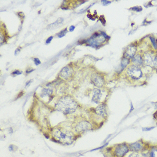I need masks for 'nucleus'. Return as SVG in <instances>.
I'll use <instances>...</instances> for the list:
<instances>
[{
	"mask_svg": "<svg viewBox=\"0 0 157 157\" xmlns=\"http://www.w3.org/2000/svg\"><path fill=\"white\" fill-rule=\"evenodd\" d=\"M56 108L62 113L68 115L74 113L78 108V103L69 96L61 97L55 106Z\"/></svg>",
	"mask_w": 157,
	"mask_h": 157,
	"instance_id": "1",
	"label": "nucleus"
},
{
	"mask_svg": "<svg viewBox=\"0 0 157 157\" xmlns=\"http://www.w3.org/2000/svg\"><path fill=\"white\" fill-rule=\"evenodd\" d=\"M51 135L57 142L65 145H70L75 140V135L72 131L63 127H56Z\"/></svg>",
	"mask_w": 157,
	"mask_h": 157,
	"instance_id": "2",
	"label": "nucleus"
},
{
	"mask_svg": "<svg viewBox=\"0 0 157 157\" xmlns=\"http://www.w3.org/2000/svg\"><path fill=\"white\" fill-rule=\"evenodd\" d=\"M130 151L129 144L121 143L112 147L111 153L114 157H125Z\"/></svg>",
	"mask_w": 157,
	"mask_h": 157,
	"instance_id": "3",
	"label": "nucleus"
},
{
	"mask_svg": "<svg viewBox=\"0 0 157 157\" xmlns=\"http://www.w3.org/2000/svg\"><path fill=\"white\" fill-rule=\"evenodd\" d=\"M129 147L130 151L142 153L147 151L150 148L151 146L148 143L145 142L142 139H140L135 142L129 144Z\"/></svg>",
	"mask_w": 157,
	"mask_h": 157,
	"instance_id": "4",
	"label": "nucleus"
},
{
	"mask_svg": "<svg viewBox=\"0 0 157 157\" xmlns=\"http://www.w3.org/2000/svg\"><path fill=\"white\" fill-rule=\"evenodd\" d=\"M105 39L106 35L105 33H96L87 40V43L93 46H98L104 42Z\"/></svg>",
	"mask_w": 157,
	"mask_h": 157,
	"instance_id": "5",
	"label": "nucleus"
},
{
	"mask_svg": "<svg viewBox=\"0 0 157 157\" xmlns=\"http://www.w3.org/2000/svg\"><path fill=\"white\" fill-rule=\"evenodd\" d=\"M93 129L92 124L87 121H81L78 122L74 126V130L77 133L81 134L91 130Z\"/></svg>",
	"mask_w": 157,
	"mask_h": 157,
	"instance_id": "6",
	"label": "nucleus"
},
{
	"mask_svg": "<svg viewBox=\"0 0 157 157\" xmlns=\"http://www.w3.org/2000/svg\"><path fill=\"white\" fill-rule=\"evenodd\" d=\"M127 74L133 80H139L142 76V72L139 66L133 65L127 69Z\"/></svg>",
	"mask_w": 157,
	"mask_h": 157,
	"instance_id": "7",
	"label": "nucleus"
},
{
	"mask_svg": "<svg viewBox=\"0 0 157 157\" xmlns=\"http://www.w3.org/2000/svg\"><path fill=\"white\" fill-rule=\"evenodd\" d=\"M91 81L93 84L98 87H102L105 82L103 78L101 75L97 73H95L92 75Z\"/></svg>",
	"mask_w": 157,
	"mask_h": 157,
	"instance_id": "8",
	"label": "nucleus"
},
{
	"mask_svg": "<svg viewBox=\"0 0 157 157\" xmlns=\"http://www.w3.org/2000/svg\"><path fill=\"white\" fill-rule=\"evenodd\" d=\"M73 69L69 66L64 67L60 73V76L64 80H68L72 75Z\"/></svg>",
	"mask_w": 157,
	"mask_h": 157,
	"instance_id": "9",
	"label": "nucleus"
},
{
	"mask_svg": "<svg viewBox=\"0 0 157 157\" xmlns=\"http://www.w3.org/2000/svg\"><path fill=\"white\" fill-rule=\"evenodd\" d=\"M94 112L96 113V114L102 117H106L108 115L106 105L105 103L99 105L94 109Z\"/></svg>",
	"mask_w": 157,
	"mask_h": 157,
	"instance_id": "10",
	"label": "nucleus"
},
{
	"mask_svg": "<svg viewBox=\"0 0 157 157\" xmlns=\"http://www.w3.org/2000/svg\"><path fill=\"white\" fill-rule=\"evenodd\" d=\"M102 97V93L100 89H95L93 90V96L92 97V101L95 103H99L101 102Z\"/></svg>",
	"mask_w": 157,
	"mask_h": 157,
	"instance_id": "11",
	"label": "nucleus"
},
{
	"mask_svg": "<svg viewBox=\"0 0 157 157\" xmlns=\"http://www.w3.org/2000/svg\"><path fill=\"white\" fill-rule=\"evenodd\" d=\"M136 51H137L136 47L134 46H133V45H130L125 50V57L127 58H133L135 54Z\"/></svg>",
	"mask_w": 157,
	"mask_h": 157,
	"instance_id": "12",
	"label": "nucleus"
},
{
	"mask_svg": "<svg viewBox=\"0 0 157 157\" xmlns=\"http://www.w3.org/2000/svg\"><path fill=\"white\" fill-rule=\"evenodd\" d=\"M144 62L145 64L147 65V66H154V57H153L152 55L149 53L145 54L144 55Z\"/></svg>",
	"mask_w": 157,
	"mask_h": 157,
	"instance_id": "13",
	"label": "nucleus"
},
{
	"mask_svg": "<svg viewBox=\"0 0 157 157\" xmlns=\"http://www.w3.org/2000/svg\"><path fill=\"white\" fill-rule=\"evenodd\" d=\"M63 20H64L63 18H59L56 21H55L53 24L49 25L47 27V29H48L49 30H54V29L58 27L63 23Z\"/></svg>",
	"mask_w": 157,
	"mask_h": 157,
	"instance_id": "14",
	"label": "nucleus"
},
{
	"mask_svg": "<svg viewBox=\"0 0 157 157\" xmlns=\"http://www.w3.org/2000/svg\"><path fill=\"white\" fill-rule=\"evenodd\" d=\"M132 61L134 63V65H137V66H139L143 63L144 60L139 54H137L133 57Z\"/></svg>",
	"mask_w": 157,
	"mask_h": 157,
	"instance_id": "15",
	"label": "nucleus"
},
{
	"mask_svg": "<svg viewBox=\"0 0 157 157\" xmlns=\"http://www.w3.org/2000/svg\"><path fill=\"white\" fill-rule=\"evenodd\" d=\"M53 94V90L49 88H44L42 90L40 96L42 98L45 97H50Z\"/></svg>",
	"mask_w": 157,
	"mask_h": 157,
	"instance_id": "16",
	"label": "nucleus"
},
{
	"mask_svg": "<svg viewBox=\"0 0 157 157\" xmlns=\"http://www.w3.org/2000/svg\"><path fill=\"white\" fill-rule=\"evenodd\" d=\"M148 151L150 157H157V145L151 146Z\"/></svg>",
	"mask_w": 157,
	"mask_h": 157,
	"instance_id": "17",
	"label": "nucleus"
},
{
	"mask_svg": "<svg viewBox=\"0 0 157 157\" xmlns=\"http://www.w3.org/2000/svg\"><path fill=\"white\" fill-rule=\"evenodd\" d=\"M129 58H126V57H124L122 60V62H121V66L122 68V69L125 68L129 63Z\"/></svg>",
	"mask_w": 157,
	"mask_h": 157,
	"instance_id": "18",
	"label": "nucleus"
},
{
	"mask_svg": "<svg viewBox=\"0 0 157 157\" xmlns=\"http://www.w3.org/2000/svg\"><path fill=\"white\" fill-rule=\"evenodd\" d=\"M127 157H143L141 153H135V152H132L130 153Z\"/></svg>",
	"mask_w": 157,
	"mask_h": 157,
	"instance_id": "19",
	"label": "nucleus"
},
{
	"mask_svg": "<svg viewBox=\"0 0 157 157\" xmlns=\"http://www.w3.org/2000/svg\"><path fill=\"white\" fill-rule=\"evenodd\" d=\"M66 33H67V29L65 28V29H64L63 30H62L60 33H59L58 34V37L59 38H61V37H62L65 36L66 35Z\"/></svg>",
	"mask_w": 157,
	"mask_h": 157,
	"instance_id": "20",
	"label": "nucleus"
},
{
	"mask_svg": "<svg viewBox=\"0 0 157 157\" xmlns=\"http://www.w3.org/2000/svg\"><path fill=\"white\" fill-rule=\"evenodd\" d=\"M34 62L35 65H37V66H38V65L41 64V63L40 60H39L38 58H35L34 59Z\"/></svg>",
	"mask_w": 157,
	"mask_h": 157,
	"instance_id": "21",
	"label": "nucleus"
},
{
	"mask_svg": "<svg viewBox=\"0 0 157 157\" xmlns=\"http://www.w3.org/2000/svg\"><path fill=\"white\" fill-rule=\"evenodd\" d=\"M150 39H151V41H152V42H153V46H154V48H155L157 49V44H156V39H155L154 38H152V37H151V38H150Z\"/></svg>",
	"mask_w": 157,
	"mask_h": 157,
	"instance_id": "22",
	"label": "nucleus"
},
{
	"mask_svg": "<svg viewBox=\"0 0 157 157\" xmlns=\"http://www.w3.org/2000/svg\"><path fill=\"white\" fill-rule=\"evenodd\" d=\"M131 9H133L134 11H137V12H140L142 11V8L141 7H138V6L133 8Z\"/></svg>",
	"mask_w": 157,
	"mask_h": 157,
	"instance_id": "23",
	"label": "nucleus"
},
{
	"mask_svg": "<svg viewBox=\"0 0 157 157\" xmlns=\"http://www.w3.org/2000/svg\"><path fill=\"white\" fill-rule=\"evenodd\" d=\"M23 73V72L21 71H20V70H16L15 71H14L12 73V74H14V75H20Z\"/></svg>",
	"mask_w": 157,
	"mask_h": 157,
	"instance_id": "24",
	"label": "nucleus"
},
{
	"mask_svg": "<svg viewBox=\"0 0 157 157\" xmlns=\"http://www.w3.org/2000/svg\"><path fill=\"white\" fill-rule=\"evenodd\" d=\"M53 37L52 36L49 37L47 39L46 41V43L47 44H49V43H50V42H51V41L53 39Z\"/></svg>",
	"mask_w": 157,
	"mask_h": 157,
	"instance_id": "25",
	"label": "nucleus"
},
{
	"mask_svg": "<svg viewBox=\"0 0 157 157\" xmlns=\"http://www.w3.org/2000/svg\"><path fill=\"white\" fill-rule=\"evenodd\" d=\"M102 2L103 3V4L104 5H108V4H109L111 3L110 1H102Z\"/></svg>",
	"mask_w": 157,
	"mask_h": 157,
	"instance_id": "26",
	"label": "nucleus"
},
{
	"mask_svg": "<svg viewBox=\"0 0 157 157\" xmlns=\"http://www.w3.org/2000/svg\"><path fill=\"white\" fill-rule=\"evenodd\" d=\"M74 29H75V26H73V25H72V26L70 27V28H69V30H70V32H73Z\"/></svg>",
	"mask_w": 157,
	"mask_h": 157,
	"instance_id": "27",
	"label": "nucleus"
},
{
	"mask_svg": "<svg viewBox=\"0 0 157 157\" xmlns=\"http://www.w3.org/2000/svg\"><path fill=\"white\" fill-rule=\"evenodd\" d=\"M33 70H34V69H30V70H29V69H28V70H26V73H27V74H28V73H30L33 72Z\"/></svg>",
	"mask_w": 157,
	"mask_h": 157,
	"instance_id": "28",
	"label": "nucleus"
},
{
	"mask_svg": "<svg viewBox=\"0 0 157 157\" xmlns=\"http://www.w3.org/2000/svg\"><path fill=\"white\" fill-rule=\"evenodd\" d=\"M32 82V80H30V81H28V82H27L26 83V86H27V85H29L30 84V82Z\"/></svg>",
	"mask_w": 157,
	"mask_h": 157,
	"instance_id": "29",
	"label": "nucleus"
},
{
	"mask_svg": "<svg viewBox=\"0 0 157 157\" xmlns=\"http://www.w3.org/2000/svg\"><path fill=\"white\" fill-rule=\"evenodd\" d=\"M156 117L157 118V112H156Z\"/></svg>",
	"mask_w": 157,
	"mask_h": 157,
	"instance_id": "30",
	"label": "nucleus"
},
{
	"mask_svg": "<svg viewBox=\"0 0 157 157\" xmlns=\"http://www.w3.org/2000/svg\"><path fill=\"white\" fill-rule=\"evenodd\" d=\"M113 157V156H112V157Z\"/></svg>",
	"mask_w": 157,
	"mask_h": 157,
	"instance_id": "31",
	"label": "nucleus"
}]
</instances>
